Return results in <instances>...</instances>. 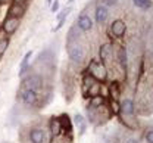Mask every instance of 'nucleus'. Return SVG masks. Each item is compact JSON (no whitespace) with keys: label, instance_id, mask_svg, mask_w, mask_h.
Returning <instances> with one entry per match:
<instances>
[{"label":"nucleus","instance_id":"obj_1","mask_svg":"<svg viewBox=\"0 0 153 143\" xmlns=\"http://www.w3.org/2000/svg\"><path fill=\"white\" fill-rule=\"evenodd\" d=\"M87 72L94 77L97 81H105L108 78V69H106V65L102 61H91L88 63V68H87Z\"/></svg>","mask_w":153,"mask_h":143},{"label":"nucleus","instance_id":"obj_2","mask_svg":"<svg viewBox=\"0 0 153 143\" xmlns=\"http://www.w3.org/2000/svg\"><path fill=\"white\" fill-rule=\"evenodd\" d=\"M66 50H68V56H69V59H71L72 62H76V63L82 62L84 56H85V50H84V47H82L76 40L68 41V44H66Z\"/></svg>","mask_w":153,"mask_h":143},{"label":"nucleus","instance_id":"obj_3","mask_svg":"<svg viewBox=\"0 0 153 143\" xmlns=\"http://www.w3.org/2000/svg\"><path fill=\"white\" fill-rule=\"evenodd\" d=\"M18 95H19V98H21V101H22V103L27 105V106H37L38 103H40L38 93L34 92V90H31V89H27V87H22L21 86Z\"/></svg>","mask_w":153,"mask_h":143},{"label":"nucleus","instance_id":"obj_4","mask_svg":"<svg viewBox=\"0 0 153 143\" xmlns=\"http://www.w3.org/2000/svg\"><path fill=\"white\" fill-rule=\"evenodd\" d=\"M44 86V80L40 74H28L24 80H22V87H27V89H31L34 92H40Z\"/></svg>","mask_w":153,"mask_h":143},{"label":"nucleus","instance_id":"obj_5","mask_svg":"<svg viewBox=\"0 0 153 143\" xmlns=\"http://www.w3.org/2000/svg\"><path fill=\"white\" fill-rule=\"evenodd\" d=\"M28 143H47V133L41 127H31L27 133Z\"/></svg>","mask_w":153,"mask_h":143},{"label":"nucleus","instance_id":"obj_6","mask_svg":"<svg viewBox=\"0 0 153 143\" xmlns=\"http://www.w3.org/2000/svg\"><path fill=\"white\" fill-rule=\"evenodd\" d=\"M19 24H21V19H19V18L6 16V19L3 21V24H1V30L4 31L6 36H10V34H13L19 28Z\"/></svg>","mask_w":153,"mask_h":143},{"label":"nucleus","instance_id":"obj_7","mask_svg":"<svg viewBox=\"0 0 153 143\" xmlns=\"http://www.w3.org/2000/svg\"><path fill=\"white\" fill-rule=\"evenodd\" d=\"M111 31H112V34H114L115 37L121 39V37H124V34H125V31H127V25H125L124 21L116 19V21H114L112 25H111Z\"/></svg>","mask_w":153,"mask_h":143},{"label":"nucleus","instance_id":"obj_8","mask_svg":"<svg viewBox=\"0 0 153 143\" xmlns=\"http://www.w3.org/2000/svg\"><path fill=\"white\" fill-rule=\"evenodd\" d=\"M76 28L81 31H90L93 28V19L88 15H79L76 19Z\"/></svg>","mask_w":153,"mask_h":143},{"label":"nucleus","instance_id":"obj_9","mask_svg":"<svg viewBox=\"0 0 153 143\" xmlns=\"http://www.w3.org/2000/svg\"><path fill=\"white\" fill-rule=\"evenodd\" d=\"M109 18V10H108V6L105 4H100L96 7V22L99 25H103Z\"/></svg>","mask_w":153,"mask_h":143},{"label":"nucleus","instance_id":"obj_10","mask_svg":"<svg viewBox=\"0 0 153 143\" xmlns=\"http://www.w3.org/2000/svg\"><path fill=\"white\" fill-rule=\"evenodd\" d=\"M25 15V6L22 3H12L7 12V16H13V18H22Z\"/></svg>","mask_w":153,"mask_h":143},{"label":"nucleus","instance_id":"obj_11","mask_svg":"<svg viewBox=\"0 0 153 143\" xmlns=\"http://www.w3.org/2000/svg\"><path fill=\"white\" fill-rule=\"evenodd\" d=\"M49 125H50V131H52V136H53V137L63 134L62 121H60V118H59V117H52V120H50Z\"/></svg>","mask_w":153,"mask_h":143},{"label":"nucleus","instance_id":"obj_12","mask_svg":"<svg viewBox=\"0 0 153 143\" xmlns=\"http://www.w3.org/2000/svg\"><path fill=\"white\" fill-rule=\"evenodd\" d=\"M119 106H121V112H122L125 117H131V115H134L135 108H134V102L131 99H124L122 102L119 103Z\"/></svg>","mask_w":153,"mask_h":143},{"label":"nucleus","instance_id":"obj_13","mask_svg":"<svg viewBox=\"0 0 153 143\" xmlns=\"http://www.w3.org/2000/svg\"><path fill=\"white\" fill-rule=\"evenodd\" d=\"M111 53H112V46H111L109 43H105V44L100 46V49H99V56H100V59H102L103 63L106 61H109Z\"/></svg>","mask_w":153,"mask_h":143},{"label":"nucleus","instance_id":"obj_14","mask_svg":"<svg viewBox=\"0 0 153 143\" xmlns=\"http://www.w3.org/2000/svg\"><path fill=\"white\" fill-rule=\"evenodd\" d=\"M102 106H105V96H102V95L90 98V102L87 105L88 109H97V108H102Z\"/></svg>","mask_w":153,"mask_h":143},{"label":"nucleus","instance_id":"obj_15","mask_svg":"<svg viewBox=\"0 0 153 143\" xmlns=\"http://www.w3.org/2000/svg\"><path fill=\"white\" fill-rule=\"evenodd\" d=\"M33 56V52H27L25 56L22 58V61L19 63V77H24V74L27 72L28 69V62H30V58Z\"/></svg>","mask_w":153,"mask_h":143},{"label":"nucleus","instance_id":"obj_16","mask_svg":"<svg viewBox=\"0 0 153 143\" xmlns=\"http://www.w3.org/2000/svg\"><path fill=\"white\" fill-rule=\"evenodd\" d=\"M74 124H75L76 127H78V130H79V133H78L79 136L85 133L87 124H85V120H84V117H82V115H79V114L74 115Z\"/></svg>","mask_w":153,"mask_h":143},{"label":"nucleus","instance_id":"obj_17","mask_svg":"<svg viewBox=\"0 0 153 143\" xmlns=\"http://www.w3.org/2000/svg\"><path fill=\"white\" fill-rule=\"evenodd\" d=\"M60 121H62V128H63V134L66 136H71V133H72V124H71V120H69V117L68 115H62L60 117Z\"/></svg>","mask_w":153,"mask_h":143},{"label":"nucleus","instance_id":"obj_18","mask_svg":"<svg viewBox=\"0 0 153 143\" xmlns=\"http://www.w3.org/2000/svg\"><path fill=\"white\" fill-rule=\"evenodd\" d=\"M118 62L121 63V66H122L124 69H127L128 56H127V49H125V47H119V50H118Z\"/></svg>","mask_w":153,"mask_h":143},{"label":"nucleus","instance_id":"obj_19","mask_svg":"<svg viewBox=\"0 0 153 143\" xmlns=\"http://www.w3.org/2000/svg\"><path fill=\"white\" fill-rule=\"evenodd\" d=\"M108 93L111 95V99L118 101V98H119L121 92H119V89H118V84H116V83H112V84L109 86V92H108Z\"/></svg>","mask_w":153,"mask_h":143},{"label":"nucleus","instance_id":"obj_20","mask_svg":"<svg viewBox=\"0 0 153 143\" xmlns=\"http://www.w3.org/2000/svg\"><path fill=\"white\" fill-rule=\"evenodd\" d=\"M96 81H97V80H96L94 77H91V75L87 72V74L84 75V78H82V83H84V92H87V90H88V87H91Z\"/></svg>","mask_w":153,"mask_h":143},{"label":"nucleus","instance_id":"obj_21","mask_svg":"<svg viewBox=\"0 0 153 143\" xmlns=\"http://www.w3.org/2000/svg\"><path fill=\"white\" fill-rule=\"evenodd\" d=\"M134 4L140 9H150L152 7V1L150 0H134Z\"/></svg>","mask_w":153,"mask_h":143},{"label":"nucleus","instance_id":"obj_22","mask_svg":"<svg viewBox=\"0 0 153 143\" xmlns=\"http://www.w3.org/2000/svg\"><path fill=\"white\" fill-rule=\"evenodd\" d=\"M109 111L114 114V115H118L119 112H121V106H119V103L118 101H114V99H111V103H109Z\"/></svg>","mask_w":153,"mask_h":143},{"label":"nucleus","instance_id":"obj_23","mask_svg":"<svg viewBox=\"0 0 153 143\" xmlns=\"http://www.w3.org/2000/svg\"><path fill=\"white\" fill-rule=\"evenodd\" d=\"M7 47H9V39H0V56L4 55Z\"/></svg>","mask_w":153,"mask_h":143},{"label":"nucleus","instance_id":"obj_24","mask_svg":"<svg viewBox=\"0 0 153 143\" xmlns=\"http://www.w3.org/2000/svg\"><path fill=\"white\" fill-rule=\"evenodd\" d=\"M65 22H66V18H62V19H59V22H57V25L53 28V33H56V31H59L63 25H65Z\"/></svg>","mask_w":153,"mask_h":143},{"label":"nucleus","instance_id":"obj_25","mask_svg":"<svg viewBox=\"0 0 153 143\" xmlns=\"http://www.w3.org/2000/svg\"><path fill=\"white\" fill-rule=\"evenodd\" d=\"M50 9H52V12H53V13L59 10V0H55V1H52V4H50Z\"/></svg>","mask_w":153,"mask_h":143},{"label":"nucleus","instance_id":"obj_26","mask_svg":"<svg viewBox=\"0 0 153 143\" xmlns=\"http://www.w3.org/2000/svg\"><path fill=\"white\" fill-rule=\"evenodd\" d=\"M146 142L153 143V130H149V131L146 133Z\"/></svg>","mask_w":153,"mask_h":143},{"label":"nucleus","instance_id":"obj_27","mask_svg":"<svg viewBox=\"0 0 153 143\" xmlns=\"http://www.w3.org/2000/svg\"><path fill=\"white\" fill-rule=\"evenodd\" d=\"M102 3L105 6H114L115 3H116V0H102Z\"/></svg>","mask_w":153,"mask_h":143},{"label":"nucleus","instance_id":"obj_28","mask_svg":"<svg viewBox=\"0 0 153 143\" xmlns=\"http://www.w3.org/2000/svg\"><path fill=\"white\" fill-rule=\"evenodd\" d=\"M125 143H138V140L137 139H130V140H127Z\"/></svg>","mask_w":153,"mask_h":143},{"label":"nucleus","instance_id":"obj_29","mask_svg":"<svg viewBox=\"0 0 153 143\" xmlns=\"http://www.w3.org/2000/svg\"><path fill=\"white\" fill-rule=\"evenodd\" d=\"M24 1L25 0H13V3H22V4H24Z\"/></svg>","mask_w":153,"mask_h":143},{"label":"nucleus","instance_id":"obj_30","mask_svg":"<svg viewBox=\"0 0 153 143\" xmlns=\"http://www.w3.org/2000/svg\"><path fill=\"white\" fill-rule=\"evenodd\" d=\"M9 0H0V3H7Z\"/></svg>","mask_w":153,"mask_h":143},{"label":"nucleus","instance_id":"obj_31","mask_svg":"<svg viewBox=\"0 0 153 143\" xmlns=\"http://www.w3.org/2000/svg\"><path fill=\"white\" fill-rule=\"evenodd\" d=\"M52 1H53V0H47V4H52Z\"/></svg>","mask_w":153,"mask_h":143},{"label":"nucleus","instance_id":"obj_32","mask_svg":"<svg viewBox=\"0 0 153 143\" xmlns=\"http://www.w3.org/2000/svg\"><path fill=\"white\" fill-rule=\"evenodd\" d=\"M68 1H71V3H72V1H74V0H68Z\"/></svg>","mask_w":153,"mask_h":143}]
</instances>
